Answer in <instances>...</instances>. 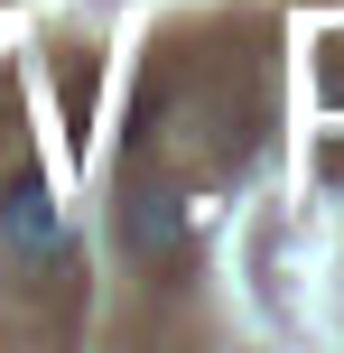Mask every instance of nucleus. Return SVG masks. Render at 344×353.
Listing matches in <instances>:
<instances>
[{
    "mask_svg": "<svg viewBox=\"0 0 344 353\" xmlns=\"http://www.w3.org/2000/svg\"><path fill=\"white\" fill-rule=\"evenodd\" d=\"M0 242H10L19 261H47V251L65 242V205H56V186H47L37 168L0 186Z\"/></svg>",
    "mask_w": 344,
    "mask_h": 353,
    "instance_id": "nucleus-1",
    "label": "nucleus"
},
{
    "mask_svg": "<svg viewBox=\"0 0 344 353\" xmlns=\"http://www.w3.org/2000/svg\"><path fill=\"white\" fill-rule=\"evenodd\" d=\"M186 223H196V214H186L168 186H130L121 205H112V232H121L130 261H168V251L186 242Z\"/></svg>",
    "mask_w": 344,
    "mask_h": 353,
    "instance_id": "nucleus-2",
    "label": "nucleus"
}]
</instances>
